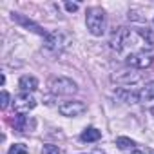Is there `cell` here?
<instances>
[{
  "label": "cell",
  "instance_id": "obj_4",
  "mask_svg": "<svg viewBox=\"0 0 154 154\" xmlns=\"http://www.w3.org/2000/svg\"><path fill=\"white\" fill-rule=\"evenodd\" d=\"M47 87L56 96H71V94H74L78 91V85H76L71 78H67V76H53V78L47 82Z\"/></svg>",
  "mask_w": 154,
  "mask_h": 154
},
{
  "label": "cell",
  "instance_id": "obj_14",
  "mask_svg": "<svg viewBox=\"0 0 154 154\" xmlns=\"http://www.w3.org/2000/svg\"><path fill=\"white\" fill-rule=\"evenodd\" d=\"M13 127H15L18 132H26L27 127H29V120H27L24 114H17L15 120H13Z\"/></svg>",
  "mask_w": 154,
  "mask_h": 154
},
{
  "label": "cell",
  "instance_id": "obj_5",
  "mask_svg": "<svg viewBox=\"0 0 154 154\" xmlns=\"http://www.w3.org/2000/svg\"><path fill=\"white\" fill-rule=\"evenodd\" d=\"M125 62H127V65L132 67V69H138V71L147 69V67H150V65L154 63V47L140 49V51L129 54V56L125 58Z\"/></svg>",
  "mask_w": 154,
  "mask_h": 154
},
{
  "label": "cell",
  "instance_id": "obj_20",
  "mask_svg": "<svg viewBox=\"0 0 154 154\" xmlns=\"http://www.w3.org/2000/svg\"><path fill=\"white\" fill-rule=\"evenodd\" d=\"M131 154H145V152H143V150H132Z\"/></svg>",
  "mask_w": 154,
  "mask_h": 154
},
{
  "label": "cell",
  "instance_id": "obj_12",
  "mask_svg": "<svg viewBox=\"0 0 154 154\" xmlns=\"http://www.w3.org/2000/svg\"><path fill=\"white\" fill-rule=\"evenodd\" d=\"M102 138V132L96 129V127H87L82 134H80V140L85 141V143H93V141H98Z\"/></svg>",
  "mask_w": 154,
  "mask_h": 154
},
{
  "label": "cell",
  "instance_id": "obj_1",
  "mask_svg": "<svg viewBox=\"0 0 154 154\" xmlns=\"http://www.w3.org/2000/svg\"><path fill=\"white\" fill-rule=\"evenodd\" d=\"M111 49L118 54H125V58L140 49L154 47V36L147 29H131V27H118L111 35Z\"/></svg>",
  "mask_w": 154,
  "mask_h": 154
},
{
  "label": "cell",
  "instance_id": "obj_6",
  "mask_svg": "<svg viewBox=\"0 0 154 154\" xmlns=\"http://www.w3.org/2000/svg\"><path fill=\"white\" fill-rule=\"evenodd\" d=\"M141 72L138 69H132V67H127V69H122V71H116L112 74V82H116L118 85H134L138 82H141Z\"/></svg>",
  "mask_w": 154,
  "mask_h": 154
},
{
  "label": "cell",
  "instance_id": "obj_21",
  "mask_svg": "<svg viewBox=\"0 0 154 154\" xmlns=\"http://www.w3.org/2000/svg\"><path fill=\"white\" fill-rule=\"evenodd\" d=\"M149 154H154V150H150V152H149Z\"/></svg>",
  "mask_w": 154,
  "mask_h": 154
},
{
  "label": "cell",
  "instance_id": "obj_2",
  "mask_svg": "<svg viewBox=\"0 0 154 154\" xmlns=\"http://www.w3.org/2000/svg\"><path fill=\"white\" fill-rule=\"evenodd\" d=\"M69 44H71V36L65 31H60V29L47 33V36L44 38V49L47 53H51L53 56L62 54L69 47Z\"/></svg>",
  "mask_w": 154,
  "mask_h": 154
},
{
  "label": "cell",
  "instance_id": "obj_23",
  "mask_svg": "<svg viewBox=\"0 0 154 154\" xmlns=\"http://www.w3.org/2000/svg\"><path fill=\"white\" fill-rule=\"evenodd\" d=\"M96 154H98V152H96Z\"/></svg>",
  "mask_w": 154,
  "mask_h": 154
},
{
  "label": "cell",
  "instance_id": "obj_3",
  "mask_svg": "<svg viewBox=\"0 0 154 154\" xmlns=\"http://www.w3.org/2000/svg\"><path fill=\"white\" fill-rule=\"evenodd\" d=\"M85 24H87V29L91 35L94 36H102L105 33V26H107V20H105V11L98 6L94 8H89L87 9V15H85Z\"/></svg>",
  "mask_w": 154,
  "mask_h": 154
},
{
  "label": "cell",
  "instance_id": "obj_18",
  "mask_svg": "<svg viewBox=\"0 0 154 154\" xmlns=\"http://www.w3.org/2000/svg\"><path fill=\"white\" fill-rule=\"evenodd\" d=\"M0 105H2V109H6L8 105H9V93L8 91H2V96H0Z\"/></svg>",
  "mask_w": 154,
  "mask_h": 154
},
{
  "label": "cell",
  "instance_id": "obj_16",
  "mask_svg": "<svg viewBox=\"0 0 154 154\" xmlns=\"http://www.w3.org/2000/svg\"><path fill=\"white\" fill-rule=\"evenodd\" d=\"M8 154H27V147L24 143H15V145L9 147Z\"/></svg>",
  "mask_w": 154,
  "mask_h": 154
},
{
  "label": "cell",
  "instance_id": "obj_15",
  "mask_svg": "<svg viewBox=\"0 0 154 154\" xmlns=\"http://www.w3.org/2000/svg\"><path fill=\"white\" fill-rule=\"evenodd\" d=\"M116 145L120 149H132L134 147V141L131 138H127V136H120V138H116Z\"/></svg>",
  "mask_w": 154,
  "mask_h": 154
},
{
  "label": "cell",
  "instance_id": "obj_13",
  "mask_svg": "<svg viewBox=\"0 0 154 154\" xmlns=\"http://www.w3.org/2000/svg\"><path fill=\"white\" fill-rule=\"evenodd\" d=\"M154 100V80L152 82H147L141 89H140V102L145 103V102H152Z\"/></svg>",
  "mask_w": 154,
  "mask_h": 154
},
{
  "label": "cell",
  "instance_id": "obj_7",
  "mask_svg": "<svg viewBox=\"0 0 154 154\" xmlns=\"http://www.w3.org/2000/svg\"><path fill=\"white\" fill-rule=\"evenodd\" d=\"M87 111V105L80 100H69V102H63L60 107H58V112L62 116H67V118H76V116H82L84 112Z\"/></svg>",
  "mask_w": 154,
  "mask_h": 154
},
{
  "label": "cell",
  "instance_id": "obj_22",
  "mask_svg": "<svg viewBox=\"0 0 154 154\" xmlns=\"http://www.w3.org/2000/svg\"><path fill=\"white\" fill-rule=\"evenodd\" d=\"M152 112H154V109H152Z\"/></svg>",
  "mask_w": 154,
  "mask_h": 154
},
{
  "label": "cell",
  "instance_id": "obj_17",
  "mask_svg": "<svg viewBox=\"0 0 154 154\" xmlns=\"http://www.w3.org/2000/svg\"><path fill=\"white\" fill-rule=\"evenodd\" d=\"M42 154H60V149L56 145H45L44 150H42Z\"/></svg>",
  "mask_w": 154,
  "mask_h": 154
},
{
  "label": "cell",
  "instance_id": "obj_11",
  "mask_svg": "<svg viewBox=\"0 0 154 154\" xmlns=\"http://www.w3.org/2000/svg\"><path fill=\"white\" fill-rule=\"evenodd\" d=\"M18 87L22 89V93H33L38 89V80L35 78V76H29V74H24L22 78L18 80Z\"/></svg>",
  "mask_w": 154,
  "mask_h": 154
},
{
  "label": "cell",
  "instance_id": "obj_8",
  "mask_svg": "<svg viewBox=\"0 0 154 154\" xmlns=\"http://www.w3.org/2000/svg\"><path fill=\"white\" fill-rule=\"evenodd\" d=\"M36 107V100L29 94V93H20L15 96L13 100V109L17 114H27L29 111H33Z\"/></svg>",
  "mask_w": 154,
  "mask_h": 154
},
{
  "label": "cell",
  "instance_id": "obj_9",
  "mask_svg": "<svg viewBox=\"0 0 154 154\" xmlns=\"http://www.w3.org/2000/svg\"><path fill=\"white\" fill-rule=\"evenodd\" d=\"M114 96L123 103H140V91H134L131 87H120L114 91Z\"/></svg>",
  "mask_w": 154,
  "mask_h": 154
},
{
  "label": "cell",
  "instance_id": "obj_10",
  "mask_svg": "<svg viewBox=\"0 0 154 154\" xmlns=\"http://www.w3.org/2000/svg\"><path fill=\"white\" fill-rule=\"evenodd\" d=\"M13 20H17L18 24H22L24 27H27V29H31V31H35L36 35H40V36H47V31H44L38 24H35L33 20H27L26 17H22V15H18V13H13Z\"/></svg>",
  "mask_w": 154,
  "mask_h": 154
},
{
  "label": "cell",
  "instance_id": "obj_19",
  "mask_svg": "<svg viewBox=\"0 0 154 154\" xmlns=\"http://www.w3.org/2000/svg\"><path fill=\"white\" fill-rule=\"evenodd\" d=\"M65 9L72 13V11H76V9H78V4H71V2H65Z\"/></svg>",
  "mask_w": 154,
  "mask_h": 154
}]
</instances>
